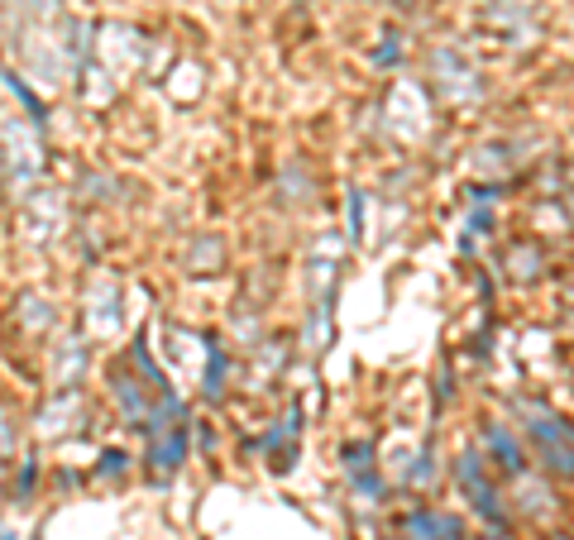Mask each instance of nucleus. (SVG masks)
I'll use <instances>...</instances> for the list:
<instances>
[{
	"label": "nucleus",
	"mask_w": 574,
	"mask_h": 540,
	"mask_svg": "<svg viewBox=\"0 0 574 540\" xmlns=\"http://www.w3.org/2000/svg\"><path fill=\"white\" fill-rule=\"evenodd\" d=\"M0 540H15V536H0Z\"/></svg>",
	"instance_id": "nucleus-12"
},
{
	"label": "nucleus",
	"mask_w": 574,
	"mask_h": 540,
	"mask_svg": "<svg viewBox=\"0 0 574 540\" xmlns=\"http://www.w3.org/2000/svg\"><path fill=\"white\" fill-rule=\"evenodd\" d=\"M350 235H364V192H350Z\"/></svg>",
	"instance_id": "nucleus-7"
},
{
	"label": "nucleus",
	"mask_w": 574,
	"mask_h": 540,
	"mask_svg": "<svg viewBox=\"0 0 574 540\" xmlns=\"http://www.w3.org/2000/svg\"><path fill=\"white\" fill-rule=\"evenodd\" d=\"M34 478H39V464L29 459V464H24V478H20V497H29V493H34Z\"/></svg>",
	"instance_id": "nucleus-8"
},
{
	"label": "nucleus",
	"mask_w": 574,
	"mask_h": 540,
	"mask_svg": "<svg viewBox=\"0 0 574 540\" xmlns=\"http://www.w3.org/2000/svg\"><path fill=\"white\" fill-rule=\"evenodd\" d=\"M531 435L541 440V454L555 474H570V426L560 416H536L531 421Z\"/></svg>",
	"instance_id": "nucleus-1"
},
{
	"label": "nucleus",
	"mask_w": 574,
	"mask_h": 540,
	"mask_svg": "<svg viewBox=\"0 0 574 540\" xmlns=\"http://www.w3.org/2000/svg\"><path fill=\"white\" fill-rule=\"evenodd\" d=\"M120 469H125V454L111 450V454H106V474H120Z\"/></svg>",
	"instance_id": "nucleus-9"
},
{
	"label": "nucleus",
	"mask_w": 574,
	"mask_h": 540,
	"mask_svg": "<svg viewBox=\"0 0 574 540\" xmlns=\"http://www.w3.org/2000/svg\"><path fill=\"white\" fill-rule=\"evenodd\" d=\"M201 392H206V397H221L225 392V349H221V340L206 345V378H201Z\"/></svg>",
	"instance_id": "nucleus-4"
},
{
	"label": "nucleus",
	"mask_w": 574,
	"mask_h": 540,
	"mask_svg": "<svg viewBox=\"0 0 574 540\" xmlns=\"http://www.w3.org/2000/svg\"><path fill=\"white\" fill-rule=\"evenodd\" d=\"M10 450V421H5V416H0V454Z\"/></svg>",
	"instance_id": "nucleus-11"
},
{
	"label": "nucleus",
	"mask_w": 574,
	"mask_h": 540,
	"mask_svg": "<svg viewBox=\"0 0 574 540\" xmlns=\"http://www.w3.org/2000/svg\"><path fill=\"white\" fill-rule=\"evenodd\" d=\"M488 445H493V454L503 459V469H512V474H517V469L527 464V459H522V445L512 440L508 426H488Z\"/></svg>",
	"instance_id": "nucleus-3"
},
{
	"label": "nucleus",
	"mask_w": 574,
	"mask_h": 540,
	"mask_svg": "<svg viewBox=\"0 0 574 540\" xmlns=\"http://www.w3.org/2000/svg\"><path fill=\"white\" fill-rule=\"evenodd\" d=\"M555 540H565V536H555Z\"/></svg>",
	"instance_id": "nucleus-13"
},
{
	"label": "nucleus",
	"mask_w": 574,
	"mask_h": 540,
	"mask_svg": "<svg viewBox=\"0 0 574 540\" xmlns=\"http://www.w3.org/2000/svg\"><path fill=\"white\" fill-rule=\"evenodd\" d=\"M182 454H187V435L177 431L173 440H163V445H158L154 459H158V469H177V464H182Z\"/></svg>",
	"instance_id": "nucleus-5"
},
{
	"label": "nucleus",
	"mask_w": 574,
	"mask_h": 540,
	"mask_svg": "<svg viewBox=\"0 0 574 540\" xmlns=\"http://www.w3.org/2000/svg\"><path fill=\"white\" fill-rule=\"evenodd\" d=\"M398 58V44H393V34H388V44L378 48V63H393Z\"/></svg>",
	"instance_id": "nucleus-10"
},
{
	"label": "nucleus",
	"mask_w": 574,
	"mask_h": 540,
	"mask_svg": "<svg viewBox=\"0 0 574 540\" xmlns=\"http://www.w3.org/2000/svg\"><path fill=\"white\" fill-rule=\"evenodd\" d=\"M5 87L15 91V96H20L24 106H29V120H34V125H44V101H39V96H34V91L24 87L20 77H5Z\"/></svg>",
	"instance_id": "nucleus-6"
},
{
	"label": "nucleus",
	"mask_w": 574,
	"mask_h": 540,
	"mask_svg": "<svg viewBox=\"0 0 574 540\" xmlns=\"http://www.w3.org/2000/svg\"><path fill=\"white\" fill-rule=\"evenodd\" d=\"M460 483H464V493H469V502L484 512L488 521H503V507H498V493L488 488V478L484 474H474V454H464L460 459Z\"/></svg>",
	"instance_id": "nucleus-2"
}]
</instances>
